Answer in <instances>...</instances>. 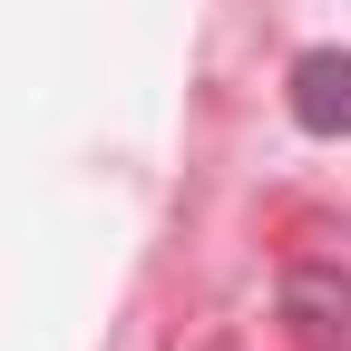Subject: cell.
Masks as SVG:
<instances>
[{
    "label": "cell",
    "mask_w": 351,
    "mask_h": 351,
    "mask_svg": "<svg viewBox=\"0 0 351 351\" xmlns=\"http://www.w3.org/2000/svg\"><path fill=\"white\" fill-rule=\"evenodd\" d=\"M293 117L313 137H351V49H302L293 59Z\"/></svg>",
    "instance_id": "obj_1"
},
{
    "label": "cell",
    "mask_w": 351,
    "mask_h": 351,
    "mask_svg": "<svg viewBox=\"0 0 351 351\" xmlns=\"http://www.w3.org/2000/svg\"><path fill=\"white\" fill-rule=\"evenodd\" d=\"M283 302H293V322L313 332L322 351H351V274H322V263H302V274L283 283Z\"/></svg>",
    "instance_id": "obj_2"
}]
</instances>
